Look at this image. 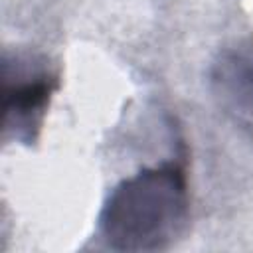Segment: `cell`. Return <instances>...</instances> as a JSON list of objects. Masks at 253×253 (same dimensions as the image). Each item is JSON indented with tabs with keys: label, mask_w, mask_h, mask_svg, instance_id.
<instances>
[{
	"label": "cell",
	"mask_w": 253,
	"mask_h": 253,
	"mask_svg": "<svg viewBox=\"0 0 253 253\" xmlns=\"http://www.w3.org/2000/svg\"><path fill=\"white\" fill-rule=\"evenodd\" d=\"M188 221L184 168L168 162L123 180L99 215V233L115 251H158L182 235Z\"/></svg>",
	"instance_id": "6da1fadb"
},
{
	"label": "cell",
	"mask_w": 253,
	"mask_h": 253,
	"mask_svg": "<svg viewBox=\"0 0 253 253\" xmlns=\"http://www.w3.org/2000/svg\"><path fill=\"white\" fill-rule=\"evenodd\" d=\"M2 99H4V136L32 142L42 126L47 103L57 89V75L43 59L30 55L4 53L2 63Z\"/></svg>",
	"instance_id": "7a4b0ae2"
},
{
	"label": "cell",
	"mask_w": 253,
	"mask_h": 253,
	"mask_svg": "<svg viewBox=\"0 0 253 253\" xmlns=\"http://www.w3.org/2000/svg\"><path fill=\"white\" fill-rule=\"evenodd\" d=\"M213 83L237 111L253 117V49L223 53L215 63Z\"/></svg>",
	"instance_id": "3957f363"
}]
</instances>
